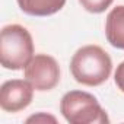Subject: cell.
Here are the masks:
<instances>
[{
  "label": "cell",
  "mask_w": 124,
  "mask_h": 124,
  "mask_svg": "<svg viewBox=\"0 0 124 124\" xmlns=\"http://www.w3.org/2000/svg\"><path fill=\"white\" fill-rule=\"evenodd\" d=\"M34 57V41L26 28L6 25L0 34V61L5 69L21 70Z\"/></svg>",
  "instance_id": "cell-2"
},
{
  "label": "cell",
  "mask_w": 124,
  "mask_h": 124,
  "mask_svg": "<svg viewBox=\"0 0 124 124\" xmlns=\"http://www.w3.org/2000/svg\"><path fill=\"white\" fill-rule=\"evenodd\" d=\"M114 0H79L82 8L91 13H102L105 12Z\"/></svg>",
  "instance_id": "cell-8"
},
{
  "label": "cell",
  "mask_w": 124,
  "mask_h": 124,
  "mask_svg": "<svg viewBox=\"0 0 124 124\" xmlns=\"http://www.w3.org/2000/svg\"><path fill=\"white\" fill-rule=\"evenodd\" d=\"M60 112L70 124H104L109 123L107 112L98 99L83 91H70L60 102Z\"/></svg>",
  "instance_id": "cell-3"
},
{
  "label": "cell",
  "mask_w": 124,
  "mask_h": 124,
  "mask_svg": "<svg viewBox=\"0 0 124 124\" xmlns=\"http://www.w3.org/2000/svg\"><path fill=\"white\" fill-rule=\"evenodd\" d=\"M21 10L31 16H50L61 10L66 0H16Z\"/></svg>",
  "instance_id": "cell-7"
},
{
  "label": "cell",
  "mask_w": 124,
  "mask_h": 124,
  "mask_svg": "<svg viewBox=\"0 0 124 124\" xmlns=\"http://www.w3.org/2000/svg\"><path fill=\"white\" fill-rule=\"evenodd\" d=\"M32 96L34 86L26 79H12L0 88V107L8 112H19L31 104Z\"/></svg>",
  "instance_id": "cell-5"
},
{
  "label": "cell",
  "mask_w": 124,
  "mask_h": 124,
  "mask_svg": "<svg viewBox=\"0 0 124 124\" xmlns=\"http://www.w3.org/2000/svg\"><path fill=\"white\" fill-rule=\"evenodd\" d=\"M105 37L108 42L120 50H124V6L114 8L105 21Z\"/></svg>",
  "instance_id": "cell-6"
},
{
  "label": "cell",
  "mask_w": 124,
  "mask_h": 124,
  "mask_svg": "<svg viewBox=\"0 0 124 124\" xmlns=\"http://www.w3.org/2000/svg\"><path fill=\"white\" fill-rule=\"evenodd\" d=\"M114 79H115V85L118 86V89H120L121 92H124V61L118 64V67H117V70H115Z\"/></svg>",
  "instance_id": "cell-9"
},
{
  "label": "cell",
  "mask_w": 124,
  "mask_h": 124,
  "mask_svg": "<svg viewBox=\"0 0 124 124\" xmlns=\"http://www.w3.org/2000/svg\"><path fill=\"white\" fill-rule=\"evenodd\" d=\"M111 70V57L99 45H85L79 48L70 61V72L75 80L85 86L102 85L108 80Z\"/></svg>",
  "instance_id": "cell-1"
},
{
  "label": "cell",
  "mask_w": 124,
  "mask_h": 124,
  "mask_svg": "<svg viewBox=\"0 0 124 124\" xmlns=\"http://www.w3.org/2000/svg\"><path fill=\"white\" fill-rule=\"evenodd\" d=\"M23 75L34 89L39 92L51 91L60 82L58 63L48 54H35L25 66Z\"/></svg>",
  "instance_id": "cell-4"
},
{
  "label": "cell",
  "mask_w": 124,
  "mask_h": 124,
  "mask_svg": "<svg viewBox=\"0 0 124 124\" xmlns=\"http://www.w3.org/2000/svg\"><path fill=\"white\" fill-rule=\"evenodd\" d=\"M39 120H51L53 123L55 121V118H54V117H51V115H47V117H45V115H41V114H39V115H34V117H29L26 121H28V123H31V121H39Z\"/></svg>",
  "instance_id": "cell-10"
}]
</instances>
